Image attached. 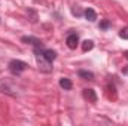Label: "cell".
<instances>
[{
	"mask_svg": "<svg viewBox=\"0 0 128 126\" xmlns=\"http://www.w3.org/2000/svg\"><path fill=\"white\" fill-rule=\"evenodd\" d=\"M27 68V64L24 61H20V60H12L9 63V70L12 74H21L24 70Z\"/></svg>",
	"mask_w": 128,
	"mask_h": 126,
	"instance_id": "1",
	"label": "cell"
},
{
	"mask_svg": "<svg viewBox=\"0 0 128 126\" xmlns=\"http://www.w3.org/2000/svg\"><path fill=\"white\" fill-rule=\"evenodd\" d=\"M66 43H67V46H68L70 49H76L78 45H79V37H78V34H70V36H67Z\"/></svg>",
	"mask_w": 128,
	"mask_h": 126,
	"instance_id": "2",
	"label": "cell"
},
{
	"mask_svg": "<svg viewBox=\"0 0 128 126\" xmlns=\"http://www.w3.org/2000/svg\"><path fill=\"white\" fill-rule=\"evenodd\" d=\"M42 57H43L46 61L52 63V61L57 58V52H55V51H52V49H45V51H42Z\"/></svg>",
	"mask_w": 128,
	"mask_h": 126,
	"instance_id": "3",
	"label": "cell"
},
{
	"mask_svg": "<svg viewBox=\"0 0 128 126\" xmlns=\"http://www.w3.org/2000/svg\"><path fill=\"white\" fill-rule=\"evenodd\" d=\"M84 98L88 99L90 102H97L96 91H92V89H84Z\"/></svg>",
	"mask_w": 128,
	"mask_h": 126,
	"instance_id": "4",
	"label": "cell"
},
{
	"mask_svg": "<svg viewBox=\"0 0 128 126\" xmlns=\"http://www.w3.org/2000/svg\"><path fill=\"white\" fill-rule=\"evenodd\" d=\"M24 43H30V45H34V48H42V42L39 39H34V37H22L21 39Z\"/></svg>",
	"mask_w": 128,
	"mask_h": 126,
	"instance_id": "5",
	"label": "cell"
},
{
	"mask_svg": "<svg viewBox=\"0 0 128 126\" xmlns=\"http://www.w3.org/2000/svg\"><path fill=\"white\" fill-rule=\"evenodd\" d=\"M78 76L84 80H94V74L91 71H86V70H79L78 71Z\"/></svg>",
	"mask_w": 128,
	"mask_h": 126,
	"instance_id": "6",
	"label": "cell"
},
{
	"mask_svg": "<svg viewBox=\"0 0 128 126\" xmlns=\"http://www.w3.org/2000/svg\"><path fill=\"white\" fill-rule=\"evenodd\" d=\"M84 15H85V18H86L90 22H94L97 19V13L94 12V9H91V7H88V9L84 12Z\"/></svg>",
	"mask_w": 128,
	"mask_h": 126,
	"instance_id": "7",
	"label": "cell"
},
{
	"mask_svg": "<svg viewBox=\"0 0 128 126\" xmlns=\"http://www.w3.org/2000/svg\"><path fill=\"white\" fill-rule=\"evenodd\" d=\"M60 86L63 88V89H66V91H70L72 89V82L68 80V79H66V77H63V79H60Z\"/></svg>",
	"mask_w": 128,
	"mask_h": 126,
	"instance_id": "8",
	"label": "cell"
},
{
	"mask_svg": "<svg viewBox=\"0 0 128 126\" xmlns=\"http://www.w3.org/2000/svg\"><path fill=\"white\" fill-rule=\"evenodd\" d=\"M94 48V42L92 40H85L84 43H82V51L84 52H88V51H91Z\"/></svg>",
	"mask_w": 128,
	"mask_h": 126,
	"instance_id": "9",
	"label": "cell"
},
{
	"mask_svg": "<svg viewBox=\"0 0 128 126\" xmlns=\"http://www.w3.org/2000/svg\"><path fill=\"white\" fill-rule=\"evenodd\" d=\"M119 37H121V39H125V40H128V27H124V28L119 31Z\"/></svg>",
	"mask_w": 128,
	"mask_h": 126,
	"instance_id": "10",
	"label": "cell"
},
{
	"mask_svg": "<svg viewBox=\"0 0 128 126\" xmlns=\"http://www.w3.org/2000/svg\"><path fill=\"white\" fill-rule=\"evenodd\" d=\"M109 25H110V22H109L107 19H103V21L100 22V28H101V30H107Z\"/></svg>",
	"mask_w": 128,
	"mask_h": 126,
	"instance_id": "11",
	"label": "cell"
},
{
	"mask_svg": "<svg viewBox=\"0 0 128 126\" xmlns=\"http://www.w3.org/2000/svg\"><path fill=\"white\" fill-rule=\"evenodd\" d=\"M125 58H127V60H128V51H127V52H125Z\"/></svg>",
	"mask_w": 128,
	"mask_h": 126,
	"instance_id": "12",
	"label": "cell"
}]
</instances>
